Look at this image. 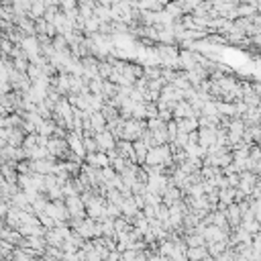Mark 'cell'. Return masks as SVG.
<instances>
[{"label":"cell","mask_w":261,"mask_h":261,"mask_svg":"<svg viewBox=\"0 0 261 261\" xmlns=\"http://www.w3.org/2000/svg\"><path fill=\"white\" fill-rule=\"evenodd\" d=\"M145 120H137V118H129L123 123V131H120V139L123 141H137V139H141L143 131H145Z\"/></svg>","instance_id":"6da1fadb"},{"label":"cell","mask_w":261,"mask_h":261,"mask_svg":"<svg viewBox=\"0 0 261 261\" xmlns=\"http://www.w3.org/2000/svg\"><path fill=\"white\" fill-rule=\"evenodd\" d=\"M63 204L67 208L69 218H86V206L80 200V196H65Z\"/></svg>","instance_id":"7a4b0ae2"},{"label":"cell","mask_w":261,"mask_h":261,"mask_svg":"<svg viewBox=\"0 0 261 261\" xmlns=\"http://www.w3.org/2000/svg\"><path fill=\"white\" fill-rule=\"evenodd\" d=\"M198 145L204 149H210L216 143V127H198Z\"/></svg>","instance_id":"3957f363"},{"label":"cell","mask_w":261,"mask_h":261,"mask_svg":"<svg viewBox=\"0 0 261 261\" xmlns=\"http://www.w3.org/2000/svg\"><path fill=\"white\" fill-rule=\"evenodd\" d=\"M94 143H96V149L102 151V153H108L110 149H114V143L116 139L108 133V131H100L94 135Z\"/></svg>","instance_id":"277c9868"},{"label":"cell","mask_w":261,"mask_h":261,"mask_svg":"<svg viewBox=\"0 0 261 261\" xmlns=\"http://www.w3.org/2000/svg\"><path fill=\"white\" fill-rule=\"evenodd\" d=\"M84 163H88V165H92V167H96V169H102V167L110 165V161H108V155H106V153H102V151L88 153V155H86V157H84Z\"/></svg>","instance_id":"5b68a950"},{"label":"cell","mask_w":261,"mask_h":261,"mask_svg":"<svg viewBox=\"0 0 261 261\" xmlns=\"http://www.w3.org/2000/svg\"><path fill=\"white\" fill-rule=\"evenodd\" d=\"M173 123H176V129L178 133H194L198 131V118L194 116H188V118H173Z\"/></svg>","instance_id":"8992f818"},{"label":"cell","mask_w":261,"mask_h":261,"mask_svg":"<svg viewBox=\"0 0 261 261\" xmlns=\"http://www.w3.org/2000/svg\"><path fill=\"white\" fill-rule=\"evenodd\" d=\"M171 116H173V118H188V116H194V118H196V112L192 110V106H190L186 100H180L176 106H173Z\"/></svg>","instance_id":"52a82bcc"},{"label":"cell","mask_w":261,"mask_h":261,"mask_svg":"<svg viewBox=\"0 0 261 261\" xmlns=\"http://www.w3.org/2000/svg\"><path fill=\"white\" fill-rule=\"evenodd\" d=\"M165 6L163 0H137L139 10H149V12H161Z\"/></svg>","instance_id":"ba28073f"},{"label":"cell","mask_w":261,"mask_h":261,"mask_svg":"<svg viewBox=\"0 0 261 261\" xmlns=\"http://www.w3.org/2000/svg\"><path fill=\"white\" fill-rule=\"evenodd\" d=\"M133 149H135V159H137V165H143L145 163V157H147V151L149 147L143 143V141H133Z\"/></svg>","instance_id":"9c48e42d"},{"label":"cell","mask_w":261,"mask_h":261,"mask_svg":"<svg viewBox=\"0 0 261 261\" xmlns=\"http://www.w3.org/2000/svg\"><path fill=\"white\" fill-rule=\"evenodd\" d=\"M204 257H208L206 245L204 247H186V259L188 261H202Z\"/></svg>","instance_id":"30bf717a"},{"label":"cell","mask_w":261,"mask_h":261,"mask_svg":"<svg viewBox=\"0 0 261 261\" xmlns=\"http://www.w3.org/2000/svg\"><path fill=\"white\" fill-rule=\"evenodd\" d=\"M235 196H237V188H222L218 190V202L229 206V204H235Z\"/></svg>","instance_id":"8fae6325"},{"label":"cell","mask_w":261,"mask_h":261,"mask_svg":"<svg viewBox=\"0 0 261 261\" xmlns=\"http://www.w3.org/2000/svg\"><path fill=\"white\" fill-rule=\"evenodd\" d=\"M88 118H90V127H92L94 135L100 133V131H106V120H104V116L100 112H90Z\"/></svg>","instance_id":"7c38bea8"},{"label":"cell","mask_w":261,"mask_h":261,"mask_svg":"<svg viewBox=\"0 0 261 261\" xmlns=\"http://www.w3.org/2000/svg\"><path fill=\"white\" fill-rule=\"evenodd\" d=\"M78 8V0H59V10L67 12V10H74Z\"/></svg>","instance_id":"4fadbf2b"}]
</instances>
